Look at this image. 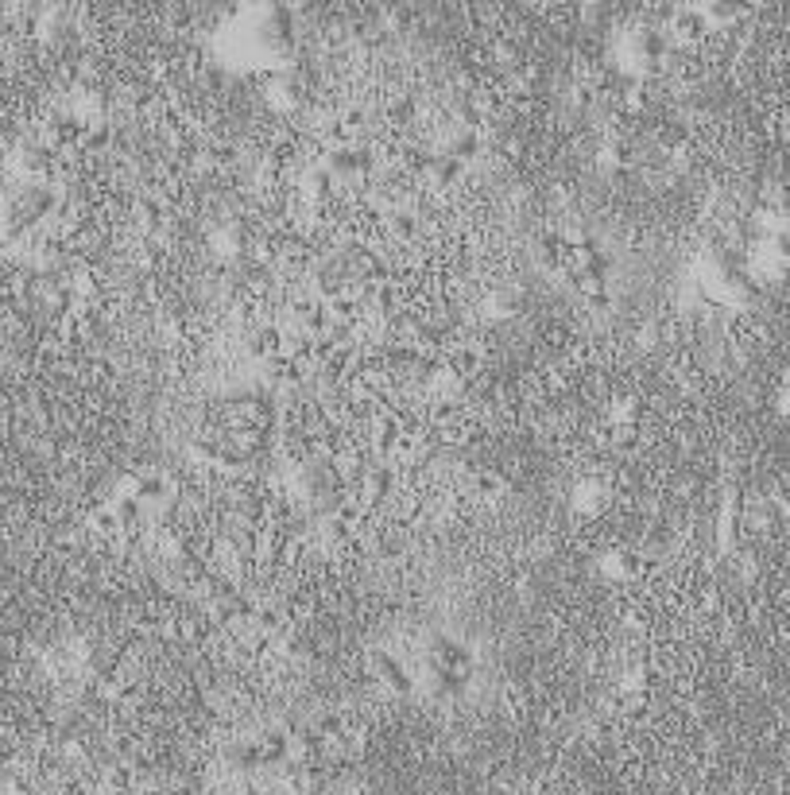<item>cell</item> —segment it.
<instances>
[{
    "mask_svg": "<svg viewBox=\"0 0 790 795\" xmlns=\"http://www.w3.org/2000/svg\"><path fill=\"white\" fill-rule=\"evenodd\" d=\"M268 101L279 105V109H294V105L302 101L299 78H294L291 70H271V78H268Z\"/></svg>",
    "mask_w": 790,
    "mask_h": 795,
    "instance_id": "3",
    "label": "cell"
},
{
    "mask_svg": "<svg viewBox=\"0 0 790 795\" xmlns=\"http://www.w3.org/2000/svg\"><path fill=\"white\" fill-rule=\"evenodd\" d=\"M372 668L380 671V680H384V683L399 687V691H407V687H411V671L403 668V660H395V656H392V652L376 648V652H372Z\"/></svg>",
    "mask_w": 790,
    "mask_h": 795,
    "instance_id": "4",
    "label": "cell"
},
{
    "mask_svg": "<svg viewBox=\"0 0 790 795\" xmlns=\"http://www.w3.org/2000/svg\"><path fill=\"white\" fill-rule=\"evenodd\" d=\"M427 660L430 668H450V671H465L469 668V645L457 637H446V633H434L430 645H427Z\"/></svg>",
    "mask_w": 790,
    "mask_h": 795,
    "instance_id": "2",
    "label": "cell"
},
{
    "mask_svg": "<svg viewBox=\"0 0 790 795\" xmlns=\"http://www.w3.org/2000/svg\"><path fill=\"white\" fill-rule=\"evenodd\" d=\"M573 500H577V505H585V509H593L597 500H600V497H597V485H593V482H577Z\"/></svg>",
    "mask_w": 790,
    "mask_h": 795,
    "instance_id": "6",
    "label": "cell"
},
{
    "mask_svg": "<svg viewBox=\"0 0 790 795\" xmlns=\"http://www.w3.org/2000/svg\"><path fill=\"white\" fill-rule=\"evenodd\" d=\"M663 51H667V43H663V35H658V28H635L624 35V63L635 70L658 63Z\"/></svg>",
    "mask_w": 790,
    "mask_h": 795,
    "instance_id": "1",
    "label": "cell"
},
{
    "mask_svg": "<svg viewBox=\"0 0 790 795\" xmlns=\"http://www.w3.org/2000/svg\"><path fill=\"white\" fill-rule=\"evenodd\" d=\"M600 567H605V575L612 578H624L635 570V559L628 551H620V547H612V551H605V559H600Z\"/></svg>",
    "mask_w": 790,
    "mask_h": 795,
    "instance_id": "5",
    "label": "cell"
}]
</instances>
